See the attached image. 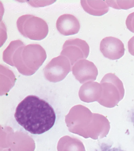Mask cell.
Segmentation results:
<instances>
[{"label": "cell", "instance_id": "6da1fadb", "mask_svg": "<svg viewBox=\"0 0 134 151\" xmlns=\"http://www.w3.org/2000/svg\"><path fill=\"white\" fill-rule=\"evenodd\" d=\"M15 119L25 130L40 134L52 128L56 120L54 110L46 101L35 95L24 98L17 106Z\"/></svg>", "mask_w": 134, "mask_h": 151}, {"label": "cell", "instance_id": "7a4b0ae2", "mask_svg": "<svg viewBox=\"0 0 134 151\" xmlns=\"http://www.w3.org/2000/svg\"><path fill=\"white\" fill-rule=\"evenodd\" d=\"M47 57L46 52L40 45L25 46L20 40L11 41L3 54L4 62L16 67L20 73L27 75L34 73Z\"/></svg>", "mask_w": 134, "mask_h": 151}, {"label": "cell", "instance_id": "3957f363", "mask_svg": "<svg viewBox=\"0 0 134 151\" xmlns=\"http://www.w3.org/2000/svg\"><path fill=\"white\" fill-rule=\"evenodd\" d=\"M19 32L31 40L40 41L45 38L49 33V27L46 22L41 18L32 15L20 17L17 21Z\"/></svg>", "mask_w": 134, "mask_h": 151}, {"label": "cell", "instance_id": "277c9868", "mask_svg": "<svg viewBox=\"0 0 134 151\" xmlns=\"http://www.w3.org/2000/svg\"><path fill=\"white\" fill-rule=\"evenodd\" d=\"M89 52L90 48L85 41L79 38L70 39L63 44L61 55L67 58L72 66L79 60L87 59Z\"/></svg>", "mask_w": 134, "mask_h": 151}, {"label": "cell", "instance_id": "5b68a950", "mask_svg": "<svg viewBox=\"0 0 134 151\" xmlns=\"http://www.w3.org/2000/svg\"><path fill=\"white\" fill-rule=\"evenodd\" d=\"M71 66L67 58L59 55L53 58L46 66L44 69V74L50 81H60L71 70Z\"/></svg>", "mask_w": 134, "mask_h": 151}, {"label": "cell", "instance_id": "8992f818", "mask_svg": "<svg viewBox=\"0 0 134 151\" xmlns=\"http://www.w3.org/2000/svg\"><path fill=\"white\" fill-rule=\"evenodd\" d=\"M124 45L122 41L117 38L107 37L101 41L100 50L103 56L109 60H118L124 55Z\"/></svg>", "mask_w": 134, "mask_h": 151}, {"label": "cell", "instance_id": "52a82bcc", "mask_svg": "<svg viewBox=\"0 0 134 151\" xmlns=\"http://www.w3.org/2000/svg\"><path fill=\"white\" fill-rule=\"evenodd\" d=\"M56 25L59 32L65 36L77 34L80 28V24L77 18L69 14H63L59 17Z\"/></svg>", "mask_w": 134, "mask_h": 151}, {"label": "cell", "instance_id": "ba28073f", "mask_svg": "<svg viewBox=\"0 0 134 151\" xmlns=\"http://www.w3.org/2000/svg\"><path fill=\"white\" fill-rule=\"evenodd\" d=\"M74 75L80 80L89 78H95L97 74V69L92 62L82 60L76 62L72 67Z\"/></svg>", "mask_w": 134, "mask_h": 151}, {"label": "cell", "instance_id": "9c48e42d", "mask_svg": "<svg viewBox=\"0 0 134 151\" xmlns=\"http://www.w3.org/2000/svg\"><path fill=\"white\" fill-rule=\"evenodd\" d=\"M81 4L85 11L93 16H102L109 10V6L104 1L83 0L81 1Z\"/></svg>", "mask_w": 134, "mask_h": 151}, {"label": "cell", "instance_id": "30bf717a", "mask_svg": "<svg viewBox=\"0 0 134 151\" xmlns=\"http://www.w3.org/2000/svg\"><path fill=\"white\" fill-rule=\"evenodd\" d=\"M109 7L117 9H128L134 7V1H105Z\"/></svg>", "mask_w": 134, "mask_h": 151}, {"label": "cell", "instance_id": "8fae6325", "mask_svg": "<svg viewBox=\"0 0 134 151\" xmlns=\"http://www.w3.org/2000/svg\"><path fill=\"white\" fill-rule=\"evenodd\" d=\"M125 24L128 29L134 33V12L128 15L126 20Z\"/></svg>", "mask_w": 134, "mask_h": 151}, {"label": "cell", "instance_id": "7c38bea8", "mask_svg": "<svg viewBox=\"0 0 134 151\" xmlns=\"http://www.w3.org/2000/svg\"><path fill=\"white\" fill-rule=\"evenodd\" d=\"M96 151H126L118 147H113L112 146L109 145H102L100 147V150Z\"/></svg>", "mask_w": 134, "mask_h": 151}, {"label": "cell", "instance_id": "4fadbf2b", "mask_svg": "<svg viewBox=\"0 0 134 151\" xmlns=\"http://www.w3.org/2000/svg\"><path fill=\"white\" fill-rule=\"evenodd\" d=\"M128 50L131 55L134 56V36L129 40L128 42Z\"/></svg>", "mask_w": 134, "mask_h": 151}, {"label": "cell", "instance_id": "5bb4252c", "mask_svg": "<svg viewBox=\"0 0 134 151\" xmlns=\"http://www.w3.org/2000/svg\"><path fill=\"white\" fill-rule=\"evenodd\" d=\"M55 2V1H46L44 3H36L35 2V1H29V4H30L31 5L33 6L34 7H42V5L41 4H43L44 6H46V5H50L52 4L54 2Z\"/></svg>", "mask_w": 134, "mask_h": 151}, {"label": "cell", "instance_id": "9a60e30c", "mask_svg": "<svg viewBox=\"0 0 134 151\" xmlns=\"http://www.w3.org/2000/svg\"><path fill=\"white\" fill-rule=\"evenodd\" d=\"M131 122L132 123L133 126L134 127V111L133 112L131 116Z\"/></svg>", "mask_w": 134, "mask_h": 151}]
</instances>
